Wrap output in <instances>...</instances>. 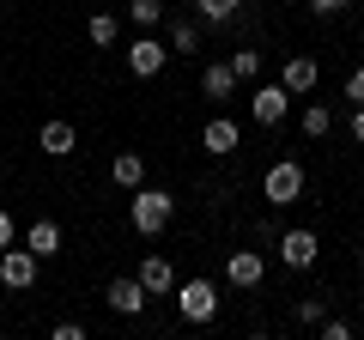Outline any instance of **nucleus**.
<instances>
[{"mask_svg": "<svg viewBox=\"0 0 364 340\" xmlns=\"http://www.w3.org/2000/svg\"><path fill=\"white\" fill-rule=\"evenodd\" d=\"M358 274H364V249H358Z\"/></svg>", "mask_w": 364, "mask_h": 340, "instance_id": "obj_30", "label": "nucleus"}, {"mask_svg": "<svg viewBox=\"0 0 364 340\" xmlns=\"http://www.w3.org/2000/svg\"><path fill=\"white\" fill-rule=\"evenodd\" d=\"M352 0H310V13H322V18H334V13H346Z\"/></svg>", "mask_w": 364, "mask_h": 340, "instance_id": "obj_26", "label": "nucleus"}, {"mask_svg": "<svg viewBox=\"0 0 364 340\" xmlns=\"http://www.w3.org/2000/svg\"><path fill=\"white\" fill-rule=\"evenodd\" d=\"M13 243V213H0V249Z\"/></svg>", "mask_w": 364, "mask_h": 340, "instance_id": "obj_29", "label": "nucleus"}, {"mask_svg": "<svg viewBox=\"0 0 364 340\" xmlns=\"http://www.w3.org/2000/svg\"><path fill=\"white\" fill-rule=\"evenodd\" d=\"M25 243L37 249L43 262H49V255H61V225H55V219H31V231H25Z\"/></svg>", "mask_w": 364, "mask_h": 340, "instance_id": "obj_14", "label": "nucleus"}, {"mask_svg": "<svg viewBox=\"0 0 364 340\" xmlns=\"http://www.w3.org/2000/svg\"><path fill=\"white\" fill-rule=\"evenodd\" d=\"M200 18H176V25H170V55H195L200 49Z\"/></svg>", "mask_w": 364, "mask_h": 340, "instance_id": "obj_16", "label": "nucleus"}, {"mask_svg": "<svg viewBox=\"0 0 364 340\" xmlns=\"http://www.w3.org/2000/svg\"><path fill=\"white\" fill-rule=\"evenodd\" d=\"M85 37L97 43V49H109V43L122 37V25H116V13H91V18H85Z\"/></svg>", "mask_w": 364, "mask_h": 340, "instance_id": "obj_18", "label": "nucleus"}, {"mask_svg": "<svg viewBox=\"0 0 364 340\" xmlns=\"http://www.w3.org/2000/svg\"><path fill=\"white\" fill-rule=\"evenodd\" d=\"M128 13H134V25H158L164 18V0H128Z\"/></svg>", "mask_w": 364, "mask_h": 340, "instance_id": "obj_22", "label": "nucleus"}, {"mask_svg": "<svg viewBox=\"0 0 364 340\" xmlns=\"http://www.w3.org/2000/svg\"><path fill=\"white\" fill-rule=\"evenodd\" d=\"M37 262H43V255H37V249H13V243H6V249H0V286H6V292H31V286H37Z\"/></svg>", "mask_w": 364, "mask_h": 340, "instance_id": "obj_3", "label": "nucleus"}, {"mask_svg": "<svg viewBox=\"0 0 364 340\" xmlns=\"http://www.w3.org/2000/svg\"><path fill=\"white\" fill-rule=\"evenodd\" d=\"M140 286L146 292H176V274H170L164 255H146V262H140Z\"/></svg>", "mask_w": 364, "mask_h": 340, "instance_id": "obj_15", "label": "nucleus"}, {"mask_svg": "<svg viewBox=\"0 0 364 340\" xmlns=\"http://www.w3.org/2000/svg\"><path fill=\"white\" fill-rule=\"evenodd\" d=\"M170 213H176V201H170L164 195V188H134V207H128V219H134V231H140V237H158V231H164V225H170Z\"/></svg>", "mask_w": 364, "mask_h": 340, "instance_id": "obj_1", "label": "nucleus"}, {"mask_svg": "<svg viewBox=\"0 0 364 340\" xmlns=\"http://www.w3.org/2000/svg\"><path fill=\"white\" fill-rule=\"evenodd\" d=\"M146 298H152V292H146L140 286V274H122V280H109V292H104V304H109V310H116V316H140L146 310Z\"/></svg>", "mask_w": 364, "mask_h": 340, "instance_id": "obj_7", "label": "nucleus"}, {"mask_svg": "<svg viewBox=\"0 0 364 340\" xmlns=\"http://www.w3.org/2000/svg\"><path fill=\"white\" fill-rule=\"evenodd\" d=\"M200 92H207L213 104H225V97L237 92V73H231V61H213L207 73H200Z\"/></svg>", "mask_w": 364, "mask_h": 340, "instance_id": "obj_13", "label": "nucleus"}, {"mask_svg": "<svg viewBox=\"0 0 364 340\" xmlns=\"http://www.w3.org/2000/svg\"><path fill=\"white\" fill-rule=\"evenodd\" d=\"M316 231H279V262L286 267H316Z\"/></svg>", "mask_w": 364, "mask_h": 340, "instance_id": "obj_10", "label": "nucleus"}, {"mask_svg": "<svg viewBox=\"0 0 364 340\" xmlns=\"http://www.w3.org/2000/svg\"><path fill=\"white\" fill-rule=\"evenodd\" d=\"M346 104H364V67H352V73H346Z\"/></svg>", "mask_w": 364, "mask_h": 340, "instance_id": "obj_24", "label": "nucleus"}, {"mask_svg": "<svg viewBox=\"0 0 364 340\" xmlns=\"http://www.w3.org/2000/svg\"><path fill=\"white\" fill-rule=\"evenodd\" d=\"M286 110H291V92H286V85H255L249 116H255L261 128H279V122H286Z\"/></svg>", "mask_w": 364, "mask_h": 340, "instance_id": "obj_5", "label": "nucleus"}, {"mask_svg": "<svg viewBox=\"0 0 364 340\" xmlns=\"http://www.w3.org/2000/svg\"><path fill=\"white\" fill-rule=\"evenodd\" d=\"M352 140L364 146V104H352Z\"/></svg>", "mask_w": 364, "mask_h": 340, "instance_id": "obj_28", "label": "nucleus"}, {"mask_svg": "<svg viewBox=\"0 0 364 340\" xmlns=\"http://www.w3.org/2000/svg\"><path fill=\"white\" fill-rule=\"evenodd\" d=\"M316 79H322V67H316L310 55H286V67H279V85H286L291 97H304V92H316Z\"/></svg>", "mask_w": 364, "mask_h": 340, "instance_id": "obj_8", "label": "nucleus"}, {"mask_svg": "<svg viewBox=\"0 0 364 340\" xmlns=\"http://www.w3.org/2000/svg\"><path fill=\"white\" fill-rule=\"evenodd\" d=\"M316 328H322V340H352V322H340V316H322Z\"/></svg>", "mask_w": 364, "mask_h": 340, "instance_id": "obj_23", "label": "nucleus"}, {"mask_svg": "<svg viewBox=\"0 0 364 340\" xmlns=\"http://www.w3.org/2000/svg\"><path fill=\"white\" fill-rule=\"evenodd\" d=\"M231 73H237V85L255 79V73H261V55H255V49H237V55H231Z\"/></svg>", "mask_w": 364, "mask_h": 340, "instance_id": "obj_21", "label": "nucleus"}, {"mask_svg": "<svg viewBox=\"0 0 364 340\" xmlns=\"http://www.w3.org/2000/svg\"><path fill=\"white\" fill-rule=\"evenodd\" d=\"M55 340H85V322H55Z\"/></svg>", "mask_w": 364, "mask_h": 340, "instance_id": "obj_27", "label": "nucleus"}, {"mask_svg": "<svg viewBox=\"0 0 364 340\" xmlns=\"http://www.w3.org/2000/svg\"><path fill=\"white\" fill-rule=\"evenodd\" d=\"M237 140H243V128H237L231 116H213L207 128H200V146H207V152H219V158H231Z\"/></svg>", "mask_w": 364, "mask_h": 340, "instance_id": "obj_11", "label": "nucleus"}, {"mask_svg": "<svg viewBox=\"0 0 364 340\" xmlns=\"http://www.w3.org/2000/svg\"><path fill=\"white\" fill-rule=\"evenodd\" d=\"M164 61H170V49L158 37H134V49H128V73L134 79H158V73H164Z\"/></svg>", "mask_w": 364, "mask_h": 340, "instance_id": "obj_6", "label": "nucleus"}, {"mask_svg": "<svg viewBox=\"0 0 364 340\" xmlns=\"http://www.w3.org/2000/svg\"><path fill=\"white\" fill-rule=\"evenodd\" d=\"M261 274H267V262H261V249H231V262H225V280L231 286H261Z\"/></svg>", "mask_w": 364, "mask_h": 340, "instance_id": "obj_9", "label": "nucleus"}, {"mask_svg": "<svg viewBox=\"0 0 364 340\" xmlns=\"http://www.w3.org/2000/svg\"><path fill=\"white\" fill-rule=\"evenodd\" d=\"M73 140H79L73 122H43V128H37V146H43L49 158H67V152H73Z\"/></svg>", "mask_w": 364, "mask_h": 340, "instance_id": "obj_12", "label": "nucleus"}, {"mask_svg": "<svg viewBox=\"0 0 364 340\" xmlns=\"http://www.w3.org/2000/svg\"><path fill=\"white\" fill-rule=\"evenodd\" d=\"M261 195L273 201V207H291V201L304 195V164H291V158H279V164L261 176Z\"/></svg>", "mask_w": 364, "mask_h": 340, "instance_id": "obj_4", "label": "nucleus"}, {"mask_svg": "<svg viewBox=\"0 0 364 340\" xmlns=\"http://www.w3.org/2000/svg\"><path fill=\"white\" fill-rule=\"evenodd\" d=\"M176 310H182V322H213L219 316V286L213 280H182V292H176Z\"/></svg>", "mask_w": 364, "mask_h": 340, "instance_id": "obj_2", "label": "nucleus"}, {"mask_svg": "<svg viewBox=\"0 0 364 340\" xmlns=\"http://www.w3.org/2000/svg\"><path fill=\"white\" fill-rule=\"evenodd\" d=\"M322 316H328L322 298H298V322H322Z\"/></svg>", "mask_w": 364, "mask_h": 340, "instance_id": "obj_25", "label": "nucleus"}, {"mask_svg": "<svg viewBox=\"0 0 364 340\" xmlns=\"http://www.w3.org/2000/svg\"><path fill=\"white\" fill-rule=\"evenodd\" d=\"M195 13H200V25H225L237 13V0H195Z\"/></svg>", "mask_w": 364, "mask_h": 340, "instance_id": "obj_20", "label": "nucleus"}, {"mask_svg": "<svg viewBox=\"0 0 364 340\" xmlns=\"http://www.w3.org/2000/svg\"><path fill=\"white\" fill-rule=\"evenodd\" d=\"M109 176H116L122 188H140V183H146V158H140V152H116V164H109Z\"/></svg>", "mask_w": 364, "mask_h": 340, "instance_id": "obj_17", "label": "nucleus"}, {"mask_svg": "<svg viewBox=\"0 0 364 340\" xmlns=\"http://www.w3.org/2000/svg\"><path fill=\"white\" fill-rule=\"evenodd\" d=\"M304 134H310V140L334 134V110H328V104H310V110H304Z\"/></svg>", "mask_w": 364, "mask_h": 340, "instance_id": "obj_19", "label": "nucleus"}]
</instances>
